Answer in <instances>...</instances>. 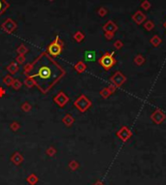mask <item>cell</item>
<instances>
[{
    "label": "cell",
    "mask_w": 166,
    "mask_h": 185,
    "mask_svg": "<svg viewBox=\"0 0 166 185\" xmlns=\"http://www.w3.org/2000/svg\"><path fill=\"white\" fill-rule=\"evenodd\" d=\"M23 74L34 80L35 86L41 93L47 94L65 76V70L45 51L31 64L26 65Z\"/></svg>",
    "instance_id": "obj_1"
},
{
    "label": "cell",
    "mask_w": 166,
    "mask_h": 185,
    "mask_svg": "<svg viewBox=\"0 0 166 185\" xmlns=\"http://www.w3.org/2000/svg\"><path fill=\"white\" fill-rule=\"evenodd\" d=\"M63 50V42L59 39V36L56 35L55 40L47 48V53L52 57H57L61 54Z\"/></svg>",
    "instance_id": "obj_2"
},
{
    "label": "cell",
    "mask_w": 166,
    "mask_h": 185,
    "mask_svg": "<svg viewBox=\"0 0 166 185\" xmlns=\"http://www.w3.org/2000/svg\"><path fill=\"white\" fill-rule=\"evenodd\" d=\"M98 63L101 67H103L105 70H110L112 67L117 64L116 58L114 57V53H105L102 56L99 58Z\"/></svg>",
    "instance_id": "obj_3"
},
{
    "label": "cell",
    "mask_w": 166,
    "mask_h": 185,
    "mask_svg": "<svg viewBox=\"0 0 166 185\" xmlns=\"http://www.w3.org/2000/svg\"><path fill=\"white\" fill-rule=\"evenodd\" d=\"M91 101L86 95H81L76 101H74V106L79 109L81 112H87L91 107Z\"/></svg>",
    "instance_id": "obj_4"
},
{
    "label": "cell",
    "mask_w": 166,
    "mask_h": 185,
    "mask_svg": "<svg viewBox=\"0 0 166 185\" xmlns=\"http://www.w3.org/2000/svg\"><path fill=\"white\" fill-rule=\"evenodd\" d=\"M117 30H118V25L113 20H108L103 25V31L105 34V37H106L108 40H111L113 38Z\"/></svg>",
    "instance_id": "obj_5"
},
{
    "label": "cell",
    "mask_w": 166,
    "mask_h": 185,
    "mask_svg": "<svg viewBox=\"0 0 166 185\" xmlns=\"http://www.w3.org/2000/svg\"><path fill=\"white\" fill-rule=\"evenodd\" d=\"M17 27H18V24H17V22H15V20H13L12 19H5L1 24V28L8 34L14 33L16 31Z\"/></svg>",
    "instance_id": "obj_6"
},
{
    "label": "cell",
    "mask_w": 166,
    "mask_h": 185,
    "mask_svg": "<svg viewBox=\"0 0 166 185\" xmlns=\"http://www.w3.org/2000/svg\"><path fill=\"white\" fill-rule=\"evenodd\" d=\"M125 81H126V78L123 76V73H121V72H118V71L116 72V73L111 77V81L116 87H121V85L124 84Z\"/></svg>",
    "instance_id": "obj_7"
},
{
    "label": "cell",
    "mask_w": 166,
    "mask_h": 185,
    "mask_svg": "<svg viewBox=\"0 0 166 185\" xmlns=\"http://www.w3.org/2000/svg\"><path fill=\"white\" fill-rule=\"evenodd\" d=\"M53 101H55L56 104L58 105L60 108H63L64 106L69 102V98L67 97V95L64 93V92H59L56 96H55Z\"/></svg>",
    "instance_id": "obj_8"
},
{
    "label": "cell",
    "mask_w": 166,
    "mask_h": 185,
    "mask_svg": "<svg viewBox=\"0 0 166 185\" xmlns=\"http://www.w3.org/2000/svg\"><path fill=\"white\" fill-rule=\"evenodd\" d=\"M166 118V115L162 112L160 109H155L151 115V119L154 121L155 124H161Z\"/></svg>",
    "instance_id": "obj_9"
},
{
    "label": "cell",
    "mask_w": 166,
    "mask_h": 185,
    "mask_svg": "<svg viewBox=\"0 0 166 185\" xmlns=\"http://www.w3.org/2000/svg\"><path fill=\"white\" fill-rule=\"evenodd\" d=\"M131 132H130V130L128 129L127 127H125V126H123V128H121L120 131H118V133H117V136L118 137V138H120L121 140H127L128 139L130 138L131 137Z\"/></svg>",
    "instance_id": "obj_10"
},
{
    "label": "cell",
    "mask_w": 166,
    "mask_h": 185,
    "mask_svg": "<svg viewBox=\"0 0 166 185\" xmlns=\"http://www.w3.org/2000/svg\"><path fill=\"white\" fill-rule=\"evenodd\" d=\"M146 19H147L146 18V15L142 13L141 11H137L133 16H132V19H133V22H136L137 24H142V23L146 20Z\"/></svg>",
    "instance_id": "obj_11"
},
{
    "label": "cell",
    "mask_w": 166,
    "mask_h": 185,
    "mask_svg": "<svg viewBox=\"0 0 166 185\" xmlns=\"http://www.w3.org/2000/svg\"><path fill=\"white\" fill-rule=\"evenodd\" d=\"M74 69L76 70L77 73L82 74V73H84V72L87 70V64L84 62H83V61H79V62L75 64Z\"/></svg>",
    "instance_id": "obj_12"
},
{
    "label": "cell",
    "mask_w": 166,
    "mask_h": 185,
    "mask_svg": "<svg viewBox=\"0 0 166 185\" xmlns=\"http://www.w3.org/2000/svg\"><path fill=\"white\" fill-rule=\"evenodd\" d=\"M62 122L67 126V127H70V126H72L73 123L75 122V118H74L71 114H65V116L63 117Z\"/></svg>",
    "instance_id": "obj_13"
},
{
    "label": "cell",
    "mask_w": 166,
    "mask_h": 185,
    "mask_svg": "<svg viewBox=\"0 0 166 185\" xmlns=\"http://www.w3.org/2000/svg\"><path fill=\"white\" fill-rule=\"evenodd\" d=\"M96 58V53L95 51L93 50H87L84 53V59L87 61H89V62H92V61L95 60Z\"/></svg>",
    "instance_id": "obj_14"
},
{
    "label": "cell",
    "mask_w": 166,
    "mask_h": 185,
    "mask_svg": "<svg viewBox=\"0 0 166 185\" xmlns=\"http://www.w3.org/2000/svg\"><path fill=\"white\" fill-rule=\"evenodd\" d=\"M19 70V65L17 64L16 62H12L11 64L9 65V66L7 67V71L9 72V73H11L12 75H14L16 73H18V71Z\"/></svg>",
    "instance_id": "obj_15"
},
{
    "label": "cell",
    "mask_w": 166,
    "mask_h": 185,
    "mask_svg": "<svg viewBox=\"0 0 166 185\" xmlns=\"http://www.w3.org/2000/svg\"><path fill=\"white\" fill-rule=\"evenodd\" d=\"M10 7V4L6 0H0V16H2Z\"/></svg>",
    "instance_id": "obj_16"
},
{
    "label": "cell",
    "mask_w": 166,
    "mask_h": 185,
    "mask_svg": "<svg viewBox=\"0 0 166 185\" xmlns=\"http://www.w3.org/2000/svg\"><path fill=\"white\" fill-rule=\"evenodd\" d=\"M73 38H74V40L76 41V42L81 43V42H83L84 39V34L82 31H77L73 35Z\"/></svg>",
    "instance_id": "obj_17"
},
{
    "label": "cell",
    "mask_w": 166,
    "mask_h": 185,
    "mask_svg": "<svg viewBox=\"0 0 166 185\" xmlns=\"http://www.w3.org/2000/svg\"><path fill=\"white\" fill-rule=\"evenodd\" d=\"M17 53H19V55H25V54L28 53V49H27V47H25L23 44H22V45L17 49Z\"/></svg>",
    "instance_id": "obj_18"
},
{
    "label": "cell",
    "mask_w": 166,
    "mask_h": 185,
    "mask_svg": "<svg viewBox=\"0 0 166 185\" xmlns=\"http://www.w3.org/2000/svg\"><path fill=\"white\" fill-rule=\"evenodd\" d=\"M151 44L154 47H158L159 45H160L161 44V39L159 38V37L157 36V35H154V37H152V38L151 39Z\"/></svg>",
    "instance_id": "obj_19"
},
{
    "label": "cell",
    "mask_w": 166,
    "mask_h": 185,
    "mask_svg": "<svg viewBox=\"0 0 166 185\" xmlns=\"http://www.w3.org/2000/svg\"><path fill=\"white\" fill-rule=\"evenodd\" d=\"M25 85L26 87H28V88H31L33 86H35V81L33 78H29V77H26V78L25 80Z\"/></svg>",
    "instance_id": "obj_20"
},
{
    "label": "cell",
    "mask_w": 166,
    "mask_h": 185,
    "mask_svg": "<svg viewBox=\"0 0 166 185\" xmlns=\"http://www.w3.org/2000/svg\"><path fill=\"white\" fill-rule=\"evenodd\" d=\"M13 81H14V78H13L12 76H10V75H7V76H5V78H3V83L7 85V86H11Z\"/></svg>",
    "instance_id": "obj_21"
},
{
    "label": "cell",
    "mask_w": 166,
    "mask_h": 185,
    "mask_svg": "<svg viewBox=\"0 0 166 185\" xmlns=\"http://www.w3.org/2000/svg\"><path fill=\"white\" fill-rule=\"evenodd\" d=\"M144 27L146 28V30H148V31H151L152 29H154V23L152 22V20H147V22H145Z\"/></svg>",
    "instance_id": "obj_22"
},
{
    "label": "cell",
    "mask_w": 166,
    "mask_h": 185,
    "mask_svg": "<svg viewBox=\"0 0 166 185\" xmlns=\"http://www.w3.org/2000/svg\"><path fill=\"white\" fill-rule=\"evenodd\" d=\"M22 83L19 81V80H14V81H13V84L11 86L13 87V89H15V90H19V88L22 87Z\"/></svg>",
    "instance_id": "obj_23"
},
{
    "label": "cell",
    "mask_w": 166,
    "mask_h": 185,
    "mask_svg": "<svg viewBox=\"0 0 166 185\" xmlns=\"http://www.w3.org/2000/svg\"><path fill=\"white\" fill-rule=\"evenodd\" d=\"M141 7H142V8H143L144 10H146V11H148V10H150V8H151V3L149 2L148 0H144V1L142 2Z\"/></svg>",
    "instance_id": "obj_24"
},
{
    "label": "cell",
    "mask_w": 166,
    "mask_h": 185,
    "mask_svg": "<svg viewBox=\"0 0 166 185\" xmlns=\"http://www.w3.org/2000/svg\"><path fill=\"white\" fill-rule=\"evenodd\" d=\"M31 106H30L28 103H25L23 105H22V109L23 112H29L31 109Z\"/></svg>",
    "instance_id": "obj_25"
},
{
    "label": "cell",
    "mask_w": 166,
    "mask_h": 185,
    "mask_svg": "<svg viewBox=\"0 0 166 185\" xmlns=\"http://www.w3.org/2000/svg\"><path fill=\"white\" fill-rule=\"evenodd\" d=\"M16 61H17V63H19V64H23L25 62V55H19L18 57L16 58Z\"/></svg>",
    "instance_id": "obj_26"
},
{
    "label": "cell",
    "mask_w": 166,
    "mask_h": 185,
    "mask_svg": "<svg viewBox=\"0 0 166 185\" xmlns=\"http://www.w3.org/2000/svg\"><path fill=\"white\" fill-rule=\"evenodd\" d=\"M144 61H145V58L142 57V55H138L137 57H135V63H137L138 65L143 64Z\"/></svg>",
    "instance_id": "obj_27"
},
{
    "label": "cell",
    "mask_w": 166,
    "mask_h": 185,
    "mask_svg": "<svg viewBox=\"0 0 166 185\" xmlns=\"http://www.w3.org/2000/svg\"><path fill=\"white\" fill-rule=\"evenodd\" d=\"M98 15H99L100 17H105V15L107 14V10L104 8V7H101V8L97 11Z\"/></svg>",
    "instance_id": "obj_28"
},
{
    "label": "cell",
    "mask_w": 166,
    "mask_h": 185,
    "mask_svg": "<svg viewBox=\"0 0 166 185\" xmlns=\"http://www.w3.org/2000/svg\"><path fill=\"white\" fill-rule=\"evenodd\" d=\"M19 128V124L18 122H13L12 124H11V129L13 130V131H17V130H18Z\"/></svg>",
    "instance_id": "obj_29"
},
{
    "label": "cell",
    "mask_w": 166,
    "mask_h": 185,
    "mask_svg": "<svg viewBox=\"0 0 166 185\" xmlns=\"http://www.w3.org/2000/svg\"><path fill=\"white\" fill-rule=\"evenodd\" d=\"M114 46L116 47V49H121V48H123V43L121 42L120 40H118V41H116V42H115V44H114Z\"/></svg>",
    "instance_id": "obj_30"
},
{
    "label": "cell",
    "mask_w": 166,
    "mask_h": 185,
    "mask_svg": "<svg viewBox=\"0 0 166 185\" xmlns=\"http://www.w3.org/2000/svg\"><path fill=\"white\" fill-rule=\"evenodd\" d=\"M5 95V90L3 89L2 87H0V97H2V96Z\"/></svg>",
    "instance_id": "obj_31"
},
{
    "label": "cell",
    "mask_w": 166,
    "mask_h": 185,
    "mask_svg": "<svg viewBox=\"0 0 166 185\" xmlns=\"http://www.w3.org/2000/svg\"><path fill=\"white\" fill-rule=\"evenodd\" d=\"M163 25H164V27H165V28H166V22H165L163 23Z\"/></svg>",
    "instance_id": "obj_32"
},
{
    "label": "cell",
    "mask_w": 166,
    "mask_h": 185,
    "mask_svg": "<svg viewBox=\"0 0 166 185\" xmlns=\"http://www.w3.org/2000/svg\"><path fill=\"white\" fill-rule=\"evenodd\" d=\"M49 1H53V0H49Z\"/></svg>",
    "instance_id": "obj_33"
}]
</instances>
